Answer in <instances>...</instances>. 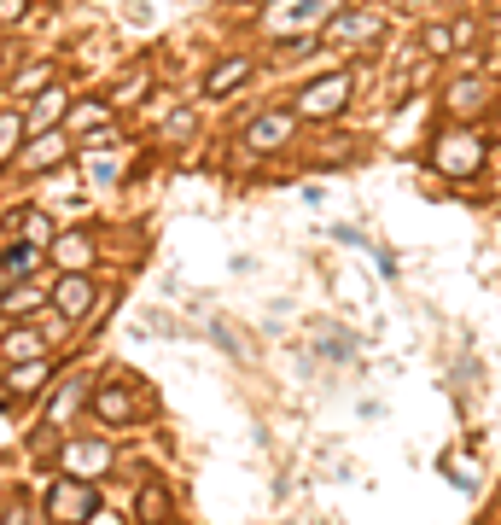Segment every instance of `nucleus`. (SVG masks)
Masks as SVG:
<instances>
[{
	"label": "nucleus",
	"mask_w": 501,
	"mask_h": 525,
	"mask_svg": "<svg viewBox=\"0 0 501 525\" xmlns=\"http://www.w3.org/2000/svg\"><path fill=\"white\" fill-rule=\"evenodd\" d=\"M379 30V12H338V18H327V35L333 41H362V35Z\"/></svg>",
	"instance_id": "9b49d317"
},
{
	"label": "nucleus",
	"mask_w": 501,
	"mask_h": 525,
	"mask_svg": "<svg viewBox=\"0 0 501 525\" xmlns=\"http://www.w3.org/2000/svg\"><path fill=\"white\" fill-rule=\"evenodd\" d=\"M88 525H123V520H117V514H105V508H94V514H88Z\"/></svg>",
	"instance_id": "393cba45"
},
{
	"label": "nucleus",
	"mask_w": 501,
	"mask_h": 525,
	"mask_svg": "<svg viewBox=\"0 0 501 525\" xmlns=\"http://www.w3.org/2000/svg\"><path fill=\"white\" fill-rule=\"evenodd\" d=\"M35 304H41V286H24V280H12V292L0 298L6 315H24V310H35Z\"/></svg>",
	"instance_id": "6ab92c4d"
},
{
	"label": "nucleus",
	"mask_w": 501,
	"mask_h": 525,
	"mask_svg": "<svg viewBox=\"0 0 501 525\" xmlns=\"http://www.w3.org/2000/svg\"><path fill=\"white\" fill-rule=\"evenodd\" d=\"M105 467H111V450H105V444H88V438H82V444H65L70 479H88V473H105Z\"/></svg>",
	"instance_id": "39448f33"
},
{
	"label": "nucleus",
	"mask_w": 501,
	"mask_h": 525,
	"mask_svg": "<svg viewBox=\"0 0 501 525\" xmlns=\"http://www.w3.org/2000/svg\"><path fill=\"white\" fill-rule=\"evenodd\" d=\"M53 263H59L65 275H82V269L94 263V240H88V234H65V240L53 245Z\"/></svg>",
	"instance_id": "1a4fd4ad"
},
{
	"label": "nucleus",
	"mask_w": 501,
	"mask_h": 525,
	"mask_svg": "<svg viewBox=\"0 0 501 525\" xmlns=\"http://www.w3.org/2000/svg\"><path fill=\"white\" fill-rule=\"evenodd\" d=\"M41 82H47V65H30L24 76H18V88H41Z\"/></svg>",
	"instance_id": "5701e85b"
},
{
	"label": "nucleus",
	"mask_w": 501,
	"mask_h": 525,
	"mask_svg": "<svg viewBox=\"0 0 501 525\" xmlns=\"http://www.w3.org/2000/svg\"><path fill=\"white\" fill-rule=\"evenodd\" d=\"M327 18H333V0H268V6H263V24L274 35L327 30Z\"/></svg>",
	"instance_id": "f257e3e1"
},
{
	"label": "nucleus",
	"mask_w": 501,
	"mask_h": 525,
	"mask_svg": "<svg viewBox=\"0 0 501 525\" xmlns=\"http://www.w3.org/2000/svg\"><path fill=\"white\" fill-rule=\"evenodd\" d=\"M344 100H350V76L338 70V76H321V82H309V88L298 94V105H292V111H298V117H315V123H327V117H338V111H344Z\"/></svg>",
	"instance_id": "7ed1b4c3"
},
{
	"label": "nucleus",
	"mask_w": 501,
	"mask_h": 525,
	"mask_svg": "<svg viewBox=\"0 0 501 525\" xmlns=\"http://www.w3.org/2000/svg\"><path fill=\"white\" fill-rule=\"evenodd\" d=\"M41 345H47V339H41L35 327H12V333L0 339V350H6V362H35V356H41Z\"/></svg>",
	"instance_id": "4468645a"
},
{
	"label": "nucleus",
	"mask_w": 501,
	"mask_h": 525,
	"mask_svg": "<svg viewBox=\"0 0 501 525\" xmlns=\"http://www.w3.org/2000/svg\"><path fill=\"white\" fill-rule=\"evenodd\" d=\"M24 129H30V123H24L18 111H0V164H6L12 152H18V140H24Z\"/></svg>",
	"instance_id": "f3484780"
},
{
	"label": "nucleus",
	"mask_w": 501,
	"mask_h": 525,
	"mask_svg": "<svg viewBox=\"0 0 501 525\" xmlns=\"http://www.w3.org/2000/svg\"><path fill=\"white\" fill-rule=\"evenodd\" d=\"M134 514H140V525H158L169 514V496L164 490H140V496H134Z\"/></svg>",
	"instance_id": "a211bd4d"
},
{
	"label": "nucleus",
	"mask_w": 501,
	"mask_h": 525,
	"mask_svg": "<svg viewBox=\"0 0 501 525\" xmlns=\"http://www.w3.org/2000/svg\"><path fill=\"white\" fill-rule=\"evenodd\" d=\"M94 415L111 420V426H129L140 409H134V397L123 391V385H105V391H94Z\"/></svg>",
	"instance_id": "0eeeda50"
},
{
	"label": "nucleus",
	"mask_w": 501,
	"mask_h": 525,
	"mask_svg": "<svg viewBox=\"0 0 501 525\" xmlns=\"http://www.w3.org/2000/svg\"><path fill=\"white\" fill-rule=\"evenodd\" d=\"M65 88H41V94H35V105H30V117H24V123H30V129H53V123H59V117H65Z\"/></svg>",
	"instance_id": "f8f14e48"
},
{
	"label": "nucleus",
	"mask_w": 501,
	"mask_h": 525,
	"mask_svg": "<svg viewBox=\"0 0 501 525\" xmlns=\"http://www.w3.org/2000/svg\"><path fill=\"white\" fill-rule=\"evenodd\" d=\"M53 514H65V520H88V514H94V485H88V479H65L59 496H53Z\"/></svg>",
	"instance_id": "423d86ee"
},
{
	"label": "nucleus",
	"mask_w": 501,
	"mask_h": 525,
	"mask_svg": "<svg viewBox=\"0 0 501 525\" xmlns=\"http://www.w3.org/2000/svg\"><path fill=\"white\" fill-rule=\"evenodd\" d=\"M420 47H426V53H449V47H455V30H443V24H426Z\"/></svg>",
	"instance_id": "aec40b11"
},
{
	"label": "nucleus",
	"mask_w": 501,
	"mask_h": 525,
	"mask_svg": "<svg viewBox=\"0 0 501 525\" xmlns=\"http://www.w3.org/2000/svg\"><path fill=\"white\" fill-rule=\"evenodd\" d=\"M0 18H6V24H18V18H24V0H0Z\"/></svg>",
	"instance_id": "b1692460"
},
{
	"label": "nucleus",
	"mask_w": 501,
	"mask_h": 525,
	"mask_svg": "<svg viewBox=\"0 0 501 525\" xmlns=\"http://www.w3.org/2000/svg\"><path fill=\"white\" fill-rule=\"evenodd\" d=\"M53 298H59V315L76 321V315H88V304H94V280H88V275H65Z\"/></svg>",
	"instance_id": "6e6552de"
},
{
	"label": "nucleus",
	"mask_w": 501,
	"mask_h": 525,
	"mask_svg": "<svg viewBox=\"0 0 501 525\" xmlns=\"http://www.w3.org/2000/svg\"><path fill=\"white\" fill-rule=\"evenodd\" d=\"M24 234H30V245L47 240V216H24Z\"/></svg>",
	"instance_id": "4be33fe9"
},
{
	"label": "nucleus",
	"mask_w": 501,
	"mask_h": 525,
	"mask_svg": "<svg viewBox=\"0 0 501 525\" xmlns=\"http://www.w3.org/2000/svg\"><path fill=\"white\" fill-rule=\"evenodd\" d=\"M35 263H41V245H12V251H0V275L6 280H24V275H35Z\"/></svg>",
	"instance_id": "dca6fc26"
},
{
	"label": "nucleus",
	"mask_w": 501,
	"mask_h": 525,
	"mask_svg": "<svg viewBox=\"0 0 501 525\" xmlns=\"http://www.w3.org/2000/svg\"><path fill=\"white\" fill-rule=\"evenodd\" d=\"M432 164L443 175H455V181H461V175H478L484 170V140L467 135V129H443V135L432 140Z\"/></svg>",
	"instance_id": "f03ea898"
},
{
	"label": "nucleus",
	"mask_w": 501,
	"mask_h": 525,
	"mask_svg": "<svg viewBox=\"0 0 501 525\" xmlns=\"http://www.w3.org/2000/svg\"><path fill=\"white\" fill-rule=\"evenodd\" d=\"M53 164H65V135L30 140V152H24V170H53Z\"/></svg>",
	"instance_id": "2eb2a0df"
},
{
	"label": "nucleus",
	"mask_w": 501,
	"mask_h": 525,
	"mask_svg": "<svg viewBox=\"0 0 501 525\" xmlns=\"http://www.w3.org/2000/svg\"><path fill=\"white\" fill-rule=\"evenodd\" d=\"M239 140H245V152H274V146H286V140H292V117H286V111H263V117H257Z\"/></svg>",
	"instance_id": "20e7f679"
},
{
	"label": "nucleus",
	"mask_w": 501,
	"mask_h": 525,
	"mask_svg": "<svg viewBox=\"0 0 501 525\" xmlns=\"http://www.w3.org/2000/svg\"><path fill=\"white\" fill-rule=\"evenodd\" d=\"M0 525H24V502H12V514H6Z\"/></svg>",
	"instance_id": "a878e982"
},
{
	"label": "nucleus",
	"mask_w": 501,
	"mask_h": 525,
	"mask_svg": "<svg viewBox=\"0 0 501 525\" xmlns=\"http://www.w3.org/2000/svg\"><path fill=\"white\" fill-rule=\"evenodd\" d=\"M443 6H461V0H443Z\"/></svg>",
	"instance_id": "bb28decb"
},
{
	"label": "nucleus",
	"mask_w": 501,
	"mask_h": 525,
	"mask_svg": "<svg viewBox=\"0 0 501 525\" xmlns=\"http://www.w3.org/2000/svg\"><path fill=\"white\" fill-rule=\"evenodd\" d=\"M490 105V82H478V76H461L455 88H449V111L455 117H472V111H484Z\"/></svg>",
	"instance_id": "9d476101"
},
{
	"label": "nucleus",
	"mask_w": 501,
	"mask_h": 525,
	"mask_svg": "<svg viewBox=\"0 0 501 525\" xmlns=\"http://www.w3.org/2000/svg\"><path fill=\"white\" fill-rule=\"evenodd\" d=\"M245 70H251V59H222V65L204 76V94H216V100H222V94H234L239 82H245Z\"/></svg>",
	"instance_id": "ddd939ff"
},
{
	"label": "nucleus",
	"mask_w": 501,
	"mask_h": 525,
	"mask_svg": "<svg viewBox=\"0 0 501 525\" xmlns=\"http://www.w3.org/2000/svg\"><path fill=\"white\" fill-rule=\"evenodd\" d=\"M76 129H94V123H105V105L100 100H88V105H76V117H70Z\"/></svg>",
	"instance_id": "412c9836"
}]
</instances>
